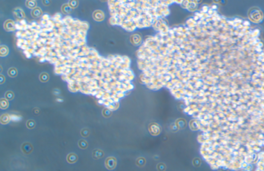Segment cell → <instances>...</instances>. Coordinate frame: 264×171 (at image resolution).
I'll return each mask as SVG.
<instances>
[{"mask_svg": "<svg viewBox=\"0 0 264 171\" xmlns=\"http://www.w3.org/2000/svg\"><path fill=\"white\" fill-rule=\"evenodd\" d=\"M248 16L252 21L254 22H258L262 20L263 14L259 8L253 7L249 10Z\"/></svg>", "mask_w": 264, "mask_h": 171, "instance_id": "obj_1", "label": "cell"}, {"mask_svg": "<svg viewBox=\"0 0 264 171\" xmlns=\"http://www.w3.org/2000/svg\"><path fill=\"white\" fill-rule=\"evenodd\" d=\"M148 129L151 135L153 136H157L161 132V128L160 126L156 123H152L149 124Z\"/></svg>", "mask_w": 264, "mask_h": 171, "instance_id": "obj_2", "label": "cell"}, {"mask_svg": "<svg viewBox=\"0 0 264 171\" xmlns=\"http://www.w3.org/2000/svg\"><path fill=\"white\" fill-rule=\"evenodd\" d=\"M117 159L114 157H109L105 161V167L109 170L115 169L117 166Z\"/></svg>", "mask_w": 264, "mask_h": 171, "instance_id": "obj_3", "label": "cell"}, {"mask_svg": "<svg viewBox=\"0 0 264 171\" xmlns=\"http://www.w3.org/2000/svg\"><path fill=\"white\" fill-rule=\"evenodd\" d=\"M21 149L23 154L25 155H29L31 154L33 151L32 145L29 142H25L23 143Z\"/></svg>", "mask_w": 264, "mask_h": 171, "instance_id": "obj_4", "label": "cell"}, {"mask_svg": "<svg viewBox=\"0 0 264 171\" xmlns=\"http://www.w3.org/2000/svg\"><path fill=\"white\" fill-rule=\"evenodd\" d=\"M4 28L7 31H13L15 30V22L12 20H6L4 24Z\"/></svg>", "mask_w": 264, "mask_h": 171, "instance_id": "obj_5", "label": "cell"}, {"mask_svg": "<svg viewBox=\"0 0 264 171\" xmlns=\"http://www.w3.org/2000/svg\"><path fill=\"white\" fill-rule=\"evenodd\" d=\"M92 17L95 20L100 22L103 21L104 19L105 15L102 11L100 10H97L94 12Z\"/></svg>", "mask_w": 264, "mask_h": 171, "instance_id": "obj_6", "label": "cell"}, {"mask_svg": "<svg viewBox=\"0 0 264 171\" xmlns=\"http://www.w3.org/2000/svg\"><path fill=\"white\" fill-rule=\"evenodd\" d=\"M78 160V156L75 153H71L68 154L67 156V161L69 163L73 164L76 163Z\"/></svg>", "mask_w": 264, "mask_h": 171, "instance_id": "obj_7", "label": "cell"}, {"mask_svg": "<svg viewBox=\"0 0 264 171\" xmlns=\"http://www.w3.org/2000/svg\"><path fill=\"white\" fill-rule=\"evenodd\" d=\"M175 124L178 126L179 129H184L187 126V122L185 119L180 118L176 120Z\"/></svg>", "mask_w": 264, "mask_h": 171, "instance_id": "obj_8", "label": "cell"}, {"mask_svg": "<svg viewBox=\"0 0 264 171\" xmlns=\"http://www.w3.org/2000/svg\"><path fill=\"white\" fill-rule=\"evenodd\" d=\"M92 158L95 160L101 159L104 156V153L101 150L96 149L92 152Z\"/></svg>", "mask_w": 264, "mask_h": 171, "instance_id": "obj_9", "label": "cell"}, {"mask_svg": "<svg viewBox=\"0 0 264 171\" xmlns=\"http://www.w3.org/2000/svg\"><path fill=\"white\" fill-rule=\"evenodd\" d=\"M13 14L15 18H16L18 19H22L25 17L24 13L21 9L19 8H15L13 11Z\"/></svg>", "mask_w": 264, "mask_h": 171, "instance_id": "obj_10", "label": "cell"}, {"mask_svg": "<svg viewBox=\"0 0 264 171\" xmlns=\"http://www.w3.org/2000/svg\"><path fill=\"white\" fill-rule=\"evenodd\" d=\"M43 14L42 9L38 7L33 9L31 12V15L34 18H38L40 17Z\"/></svg>", "mask_w": 264, "mask_h": 171, "instance_id": "obj_11", "label": "cell"}, {"mask_svg": "<svg viewBox=\"0 0 264 171\" xmlns=\"http://www.w3.org/2000/svg\"><path fill=\"white\" fill-rule=\"evenodd\" d=\"M62 11L64 14H69L72 12V8L70 6L69 4H64L61 8Z\"/></svg>", "mask_w": 264, "mask_h": 171, "instance_id": "obj_12", "label": "cell"}, {"mask_svg": "<svg viewBox=\"0 0 264 171\" xmlns=\"http://www.w3.org/2000/svg\"><path fill=\"white\" fill-rule=\"evenodd\" d=\"M189 127H190V129L192 130H198V128L199 127V124H198L197 120H191L190 122H189Z\"/></svg>", "mask_w": 264, "mask_h": 171, "instance_id": "obj_13", "label": "cell"}, {"mask_svg": "<svg viewBox=\"0 0 264 171\" xmlns=\"http://www.w3.org/2000/svg\"><path fill=\"white\" fill-rule=\"evenodd\" d=\"M25 5L26 6L31 9H34L37 7V3L36 1L34 0H28L26 1L25 2Z\"/></svg>", "mask_w": 264, "mask_h": 171, "instance_id": "obj_14", "label": "cell"}, {"mask_svg": "<svg viewBox=\"0 0 264 171\" xmlns=\"http://www.w3.org/2000/svg\"><path fill=\"white\" fill-rule=\"evenodd\" d=\"M39 79L40 81L43 83L47 82L49 79V75L46 72H43L40 74Z\"/></svg>", "mask_w": 264, "mask_h": 171, "instance_id": "obj_15", "label": "cell"}, {"mask_svg": "<svg viewBox=\"0 0 264 171\" xmlns=\"http://www.w3.org/2000/svg\"><path fill=\"white\" fill-rule=\"evenodd\" d=\"M10 117L8 114H3L1 117V123L3 124H6L9 123Z\"/></svg>", "mask_w": 264, "mask_h": 171, "instance_id": "obj_16", "label": "cell"}, {"mask_svg": "<svg viewBox=\"0 0 264 171\" xmlns=\"http://www.w3.org/2000/svg\"><path fill=\"white\" fill-rule=\"evenodd\" d=\"M146 163V160L145 158L144 157H139L137 159L136 163L137 166L139 167H144Z\"/></svg>", "mask_w": 264, "mask_h": 171, "instance_id": "obj_17", "label": "cell"}, {"mask_svg": "<svg viewBox=\"0 0 264 171\" xmlns=\"http://www.w3.org/2000/svg\"><path fill=\"white\" fill-rule=\"evenodd\" d=\"M8 48L5 45H2L0 47V55L5 56L8 54Z\"/></svg>", "mask_w": 264, "mask_h": 171, "instance_id": "obj_18", "label": "cell"}, {"mask_svg": "<svg viewBox=\"0 0 264 171\" xmlns=\"http://www.w3.org/2000/svg\"><path fill=\"white\" fill-rule=\"evenodd\" d=\"M8 74L11 77H15L18 75V71L15 68H10L8 70Z\"/></svg>", "mask_w": 264, "mask_h": 171, "instance_id": "obj_19", "label": "cell"}, {"mask_svg": "<svg viewBox=\"0 0 264 171\" xmlns=\"http://www.w3.org/2000/svg\"><path fill=\"white\" fill-rule=\"evenodd\" d=\"M1 108L2 109H6L8 106V102L7 99H1L0 100Z\"/></svg>", "mask_w": 264, "mask_h": 171, "instance_id": "obj_20", "label": "cell"}, {"mask_svg": "<svg viewBox=\"0 0 264 171\" xmlns=\"http://www.w3.org/2000/svg\"><path fill=\"white\" fill-rule=\"evenodd\" d=\"M78 145L79 147L82 149H86L88 147V143L84 140H80L78 142Z\"/></svg>", "mask_w": 264, "mask_h": 171, "instance_id": "obj_21", "label": "cell"}, {"mask_svg": "<svg viewBox=\"0 0 264 171\" xmlns=\"http://www.w3.org/2000/svg\"><path fill=\"white\" fill-rule=\"evenodd\" d=\"M5 96L6 99H7V100H12L14 98L15 95L13 92L11 91H8L6 92Z\"/></svg>", "mask_w": 264, "mask_h": 171, "instance_id": "obj_22", "label": "cell"}, {"mask_svg": "<svg viewBox=\"0 0 264 171\" xmlns=\"http://www.w3.org/2000/svg\"><path fill=\"white\" fill-rule=\"evenodd\" d=\"M36 126L35 121L33 120H28L26 122V126L29 129H32Z\"/></svg>", "mask_w": 264, "mask_h": 171, "instance_id": "obj_23", "label": "cell"}, {"mask_svg": "<svg viewBox=\"0 0 264 171\" xmlns=\"http://www.w3.org/2000/svg\"><path fill=\"white\" fill-rule=\"evenodd\" d=\"M112 111L107 108H105L102 111V115L105 118H108L111 117L112 116Z\"/></svg>", "mask_w": 264, "mask_h": 171, "instance_id": "obj_24", "label": "cell"}, {"mask_svg": "<svg viewBox=\"0 0 264 171\" xmlns=\"http://www.w3.org/2000/svg\"><path fill=\"white\" fill-rule=\"evenodd\" d=\"M79 1H76V0H72L70 1L69 2V5L73 9V8H76L78 7L79 6Z\"/></svg>", "mask_w": 264, "mask_h": 171, "instance_id": "obj_25", "label": "cell"}, {"mask_svg": "<svg viewBox=\"0 0 264 171\" xmlns=\"http://www.w3.org/2000/svg\"><path fill=\"white\" fill-rule=\"evenodd\" d=\"M157 169L158 171H165L166 170V166L164 163H160L157 165Z\"/></svg>", "mask_w": 264, "mask_h": 171, "instance_id": "obj_26", "label": "cell"}, {"mask_svg": "<svg viewBox=\"0 0 264 171\" xmlns=\"http://www.w3.org/2000/svg\"><path fill=\"white\" fill-rule=\"evenodd\" d=\"M81 134L83 137H88L90 134V131L88 128H84L81 131Z\"/></svg>", "mask_w": 264, "mask_h": 171, "instance_id": "obj_27", "label": "cell"}, {"mask_svg": "<svg viewBox=\"0 0 264 171\" xmlns=\"http://www.w3.org/2000/svg\"><path fill=\"white\" fill-rule=\"evenodd\" d=\"M201 160L199 158H195L192 161L193 165L196 167H199L201 165Z\"/></svg>", "mask_w": 264, "mask_h": 171, "instance_id": "obj_28", "label": "cell"}, {"mask_svg": "<svg viewBox=\"0 0 264 171\" xmlns=\"http://www.w3.org/2000/svg\"><path fill=\"white\" fill-rule=\"evenodd\" d=\"M170 129H171V130L173 132H177L179 129V128L178 127V126L176 125L175 124H173V125H172L171 126H170Z\"/></svg>", "mask_w": 264, "mask_h": 171, "instance_id": "obj_29", "label": "cell"}, {"mask_svg": "<svg viewBox=\"0 0 264 171\" xmlns=\"http://www.w3.org/2000/svg\"><path fill=\"white\" fill-rule=\"evenodd\" d=\"M42 3L45 6H49L51 4V1H48V0H44V1H42Z\"/></svg>", "mask_w": 264, "mask_h": 171, "instance_id": "obj_30", "label": "cell"}, {"mask_svg": "<svg viewBox=\"0 0 264 171\" xmlns=\"http://www.w3.org/2000/svg\"><path fill=\"white\" fill-rule=\"evenodd\" d=\"M5 77L3 75L1 74L0 75V84H2L3 83H4L5 82Z\"/></svg>", "mask_w": 264, "mask_h": 171, "instance_id": "obj_31", "label": "cell"}]
</instances>
